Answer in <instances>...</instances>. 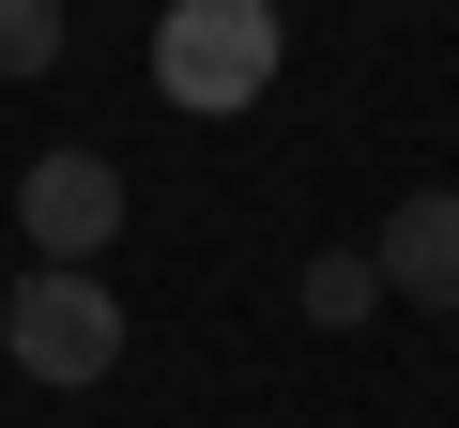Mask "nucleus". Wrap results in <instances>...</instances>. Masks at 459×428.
I'll list each match as a JSON object with an SVG mask.
<instances>
[{
    "label": "nucleus",
    "mask_w": 459,
    "mask_h": 428,
    "mask_svg": "<svg viewBox=\"0 0 459 428\" xmlns=\"http://www.w3.org/2000/svg\"><path fill=\"white\" fill-rule=\"evenodd\" d=\"M276 62H291L276 0H169V16H153V92H169L184 123L261 107V92H276Z\"/></svg>",
    "instance_id": "f257e3e1"
},
{
    "label": "nucleus",
    "mask_w": 459,
    "mask_h": 428,
    "mask_svg": "<svg viewBox=\"0 0 459 428\" xmlns=\"http://www.w3.org/2000/svg\"><path fill=\"white\" fill-rule=\"evenodd\" d=\"M0 367H31V382H108L123 367V291L92 276V261H31L16 291H0Z\"/></svg>",
    "instance_id": "f03ea898"
},
{
    "label": "nucleus",
    "mask_w": 459,
    "mask_h": 428,
    "mask_svg": "<svg viewBox=\"0 0 459 428\" xmlns=\"http://www.w3.org/2000/svg\"><path fill=\"white\" fill-rule=\"evenodd\" d=\"M16 230H31L47 261H92V245H123V168H108V153H31V184H16Z\"/></svg>",
    "instance_id": "7ed1b4c3"
},
{
    "label": "nucleus",
    "mask_w": 459,
    "mask_h": 428,
    "mask_svg": "<svg viewBox=\"0 0 459 428\" xmlns=\"http://www.w3.org/2000/svg\"><path fill=\"white\" fill-rule=\"evenodd\" d=\"M368 261H383V306H429V321H459V184H413L383 230H368Z\"/></svg>",
    "instance_id": "20e7f679"
},
{
    "label": "nucleus",
    "mask_w": 459,
    "mask_h": 428,
    "mask_svg": "<svg viewBox=\"0 0 459 428\" xmlns=\"http://www.w3.org/2000/svg\"><path fill=\"white\" fill-rule=\"evenodd\" d=\"M322 337H352V321H383V261L368 245H307V291H291Z\"/></svg>",
    "instance_id": "39448f33"
},
{
    "label": "nucleus",
    "mask_w": 459,
    "mask_h": 428,
    "mask_svg": "<svg viewBox=\"0 0 459 428\" xmlns=\"http://www.w3.org/2000/svg\"><path fill=\"white\" fill-rule=\"evenodd\" d=\"M62 62V0H0V77H47Z\"/></svg>",
    "instance_id": "423d86ee"
}]
</instances>
